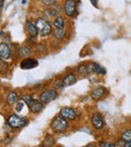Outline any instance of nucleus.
Masks as SVG:
<instances>
[{
  "instance_id": "15",
  "label": "nucleus",
  "mask_w": 131,
  "mask_h": 147,
  "mask_svg": "<svg viewBox=\"0 0 131 147\" xmlns=\"http://www.w3.org/2000/svg\"><path fill=\"white\" fill-rule=\"evenodd\" d=\"M53 25L55 27V29H65V25H66V21L65 18L61 15L57 16L53 21Z\"/></svg>"
},
{
  "instance_id": "19",
  "label": "nucleus",
  "mask_w": 131,
  "mask_h": 147,
  "mask_svg": "<svg viewBox=\"0 0 131 147\" xmlns=\"http://www.w3.org/2000/svg\"><path fill=\"white\" fill-rule=\"evenodd\" d=\"M30 53H31V51H30V49H29V47H22L18 49L19 55H20L21 57H24V59H26V57L30 55Z\"/></svg>"
},
{
  "instance_id": "26",
  "label": "nucleus",
  "mask_w": 131,
  "mask_h": 147,
  "mask_svg": "<svg viewBox=\"0 0 131 147\" xmlns=\"http://www.w3.org/2000/svg\"><path fill=\"white\" fill-rule=\"evenodd\" d=\"M55 89H59V88H63V84H61V81H57L55 83V86H53Z\"/></svg>"
},
{
  "instance_id": "28",
  "label": "nucleus",
  "mask_w": 131,
  "mask_h": 147,
  "mask_svg": "<svg viewBox=\"0 0 131 147\" xmlns=\"http://www.w3.org/2000/svg\"><path fill=\"white\" fill-rule=\"evenodd\" d=\"M123 147H131V140L128 141V142H124V145Z\"/></svg>"
},
{
  "instance_id": "4",
  "label": "nucleus",
  "mask_w": 131,
  "mask_h": 147,
  "mask_svg": "<svg viewBox=\"0 0 131 147\" xmlns=\"http://www.w3.org/2000/svg\"><path fill=\"white\" fill-rule=\"evenodd\" d=\"M61 6L59 4H53V6L49 7L47 9H45V11L43 12V18L45 19H49V18H53V17H57L59 16V14L61 13Z\"/></svg>"
},
{
  "instance_id": "29",
  "label": "nucleus",
  "mask_w": 131,
  "mask_h": 147,
  "mask_svg": "<svg viewBox=\"0 0 131 147\" xmlns=\"http://www.w3.org/2000/svg\"><path fill=\"white\" fill-rule=\"evenodd\" d=\"M86 147H95L94 145H92V144H90V145H88V146H86Z\"/></svg>"
},
{
  "instance_id": "9",
  "label": "nucleus",
  "mask_w": 131,
  "mask_h": 147,
  "mask_svg": "<svg viewBox=\"0 0 131 147\" xmlns=\"http://www.w3.org/2000/svg\"><path fill=\"white\" fill-rule=\"evenodd\" d=\"M37 65H38V61L35 59H32V57H26V59H23L20 61V67L22 69H33V67H37Z\"/></svg>"
},
{
  "instance_id": "1",
  "label": "nucleus",
  "mask_w": 131,
  "mask_h": 147,
  "mask_svg": "<svg viewBox=\"0 0 131 147\" xmlns=\"http://www.w3.org/2000/svg\"><path fill=\"white\" fill-rule=\"evenodd\" d=\"M35 26L38 31V34H41V36H47L49 33H51V24L45 18H37L35 20Z\"/></svg>"
},
{
  "instance_id": "8",
  "label": "nucleus",
  "mask_w": 131,
  "mask_h": 147,
  "mask_svg": "<svg viewBox=\"0 0 131 147\" xmlns=\"http://www.w3.org/2000/svg\"><path fill=\"white\" fill-rule=\"evenodd\" d=\"M59 115H61L63 118L67 119V120H74L76 119V111L72 108H69V107H63L59 111Z\"/></svg>"
},
{
  "instance_id": "2",
  "label": "nucleus",
  "mask_w": 131,
  "mask_h": 147,
  "mask_svg": "<svg viewBox=\"0 0 131 147\" xmlns=\"http://www.w3.org/2000/svg\"><path fill=\"white\" fill-rule=\"evenodd\" d=\"M51 126V129H53L55 132H57V133L63 132V131L67 129V127H68V122H67V119L63 118L61 115H59V116L53 118Z\"/></svg>"
},
{
  "instance_id": "21",
  "label": "nucleus",
  "mask_w": 131,
  "mask_h": 147,
  "mask_svg": "<svg viewBox=\"0 0 131 147\" xmlns=\"http://www.w3.org/2000/svg\"><path fill=\"white\" fill-rule=\"evenodd\" d=\"M121 140L123 141V142H128V141L131 140V130L130 129H127V130H125L124 132L121 134Z\"/></svg>"
},
{
  "instance_id": "16",
  "label": "nucleus",
  "mask_w": 131,
  "mask_h": 147,
  "mask_svg": "<svg viewBox=\"0 0 131 147\" xmlns=\"http://www.w3.org/2000/svg\"><path fill=\"white\" fill-rule=\"evenodd\" d=\"M105 95V89L104 88H97L91 93V97L93 100H100L101 98H103V96Z\"/></svg>"
},
{
  "instance_id": "18",
  "label": "nucleus",
  "mask_w": 131,
  "mask_h": 147,
  "mask_svg": "<svg viewBox=\"0 0 131 147\" xmlns=\"http://www.w3.org/2000/svg\"><path fill=\"white\" fill-rule=\"evenodd\" d=\"M78 74L80 75V76H87V75H90V69H89V65H85V63H83V65H79L78 67Z\"/></svg>"
},
{
  "instance_id": "24",
  "label": "nucleus",
  "mask_w": 131,
  "mask_h": 147,
  "mask_svg": "<svg viewBox=\"0 0 131 147\" xmlns=\"http://www.w3.org/2000/svg\"><path fill=\"white\" fill-rule=\"evenodd\" d=\"M23 106H24V102H23V101H17L16 105H15V110H16V112H21L23 109Z\"/></svg>"
},
{
  "instance_id": "30",
  "label": "nucleus",
  "mask_w": 131,
  "mask_h": 147,
  "mask_svg": "<svg viewBox=\"0 0 131 147\" xmlns=\"http://www.w3.org/2000/svg\"><path fill=\"white\" fill-rule=\"evenodd\" d=\"M49 147H51V146H49Z\"/></svg>"
},
{
  "instance_id": "7",
  "label": "nucleus",
  "mask_w": 131,
  "mask_h": 147,
  "mask_svg": "<svg viewBox=\"0 0 131 147\" xmlns=\"http://www.w3.org/2000/svg\"><path fill=\"white\" fill-rule=\"evenodd\" d=\"M24 30L26 32V34L28 35V37L30 38H34V37L37 36L38 34V31H37V28L35 26V23H33L32 21L27 20L24 24Z\"/></svg>"
},
{
  "instance_id": "13",
  "label": "nucleus",
  "mask_w": 131,
  "mask_h": 147,
  "mask_svg": "<svg viewBox=\"0 0 131 147\" xmlns=\"http://www.w3.org/2000/svg\"><path fill=\"white\" fill-rule=\"evenodd\" d=\"M77 82V77L75 76L74 74H68L67 76H65V78L61 80V84L63 87H69L74 85Z\"/></svg>"
},
{
  "instance_id": "11",
  "label": "nucleus",
  "mask_w": 131,
  "mask_h": 147,
  "mask_svg": "<svg viewBox=\"0 0 131 147\" xmlns=\"http://www.w3.org/2000/svg\"><path fill=\"white\" fill-rule=\"evenodd\" d=\"M91 122H92L93 126L96 129H101L104 126V119H103L102 115L99 114V113H96L92 116V119H91Z\"/></svg>"
},
{
  "instance_id": "10",
  "label": "nucleus",
  "mask_w": 131,
  "mask_h": 147,
  "mask_svg": "<svg viewBox=\"0 0 131 147\" xmlns=\"http://www.w3.org/2000/svg\"><path fill=\"white\" fill-rule=\"evenodd\" d=\"M11 57V49L7 43H0V57L1 59H8Z\"/></svg>"
},
{
  "instance_id": "5",
  "label": "nucleus",
  "mask_w": 131,
  "mask_h": 147,
  "mask_svg": "<svg viewBox=\"0 0 131 147\" xmlns=\"http://www.w3.org/2000/svg\"><path fill=\"white\" fill-rule=\"evenodd\" d=\"M63 11L66 15L69 17H73L77 12L76 1L75 0H66L63 3Z\"/></svg>"
},
{
  "instance_id": "22",
  "label": "nucleus",
  "mask_w": 131,
  "mask_h": 147,
  "mask_svg": "<svg viewBox=\"0 0 131 147\" xmlns=\"http://www.w3.org/2000/svg\"><path fill=\"white\" fill-rule=\"evenodd\" d=\"M21 100H22L23 102L28 106V105H30L31 102L33 101V98L31 96H29V95H23V96L21 97Z\"/></svg>"
},
{
  "instance_id": "3",
  "label": "nucleus",
  "mask_w": 131,
  "mask_h": 147,
  "mask_svg": "<svg viewBox=\"0 0 131 147\" xmlns=\"http://www.w3.org/2000/svg\"><path fill=\"white\" fill-rule=\"evenodd\" d=\"M27 123L26 119L21 118L15 114H11L7 118V125L10 126L11 128H22Z\"/></svg>"
},
{
  "instance_id": "14",
  "label": "nucleus",
  "mask_w": 131,
  "mask_h": 147,
  "mask_svg": "<svg viewBox=\"0 0 131 147\" xmlns=\"http://www.w3.org/2000/svg\"><path fill=\"white\" fill-rule=\"evenodd\" d=\"M28 108H29V111L31 113H34V114H37L39 113L43 108V104L41 102V101H36V100H33L31 102L30 105H28Z\"/></svg>"
},
{
  "instance_id": "25",
  "label": "nucleus",
  "mask_w": 131,
  "mask_h": 147,
  "mask_svg": "<svg viewBox=\"0 0 131 147\" xmlns=\"http://www.w3.org/2000/svg\"><path fill=\"white\" fill-rule=\"evenodd\" d=\"M100 147H116L113 143H108V142H100L99 143Z\"/></svg>"
},
{
  "instance_id": "6",
  "label": "nucleus",
  "mask_w": 131,
  "mask_h": 147,
  "mask_svg": "<svg viewBox=\"0 0 131 147\" xmlns=\"http://www.w3.org/2000/svg\"><path fill=\"white\" fill-rule=\"evenodd\" d=\"M55 97H57V92L55 90H45L39 95V101L43 104H47V103L55 100Z\"/></svg>"
},
{
  "instance_id": "23",
  "label": "nucleus",
  "mask_w": 131,
  "mask_h": 147,
  "mask_svg": "<svg viewBox=\"0 0 131 147\" xmlns=\"http://www.w3.org/2000/svg\"><path fill=\"white\" fill-rule=\"evenodd\" d=\"M41 4L45 5V6H47V7H51L53 6V4H55V1L57 0H41Z\"/></svg>"
},
{
  "instance_id": "12",
  "label": "nucleus",
  "mask_w": 131,
  "mask_h": 147,
  "mask_svg": "<svg viewBox=\"0 0 131 147\" xmlns=\"http://www.w3.org/2000/svg\"><path fill=\"white\" fill-rule=\"evenodd\" d=\"M89 69H90V73L91 74H98V75H105L106 74V69L100 65L99 63H91L89 65Z\"/></svg>"
},
{
  "instance_id": "27",
  "label": "nucleus",
  "mask_w": 131,
  "mask_h": 147,
  "mask_svg": "<svg viewBox=\"0 0 131 147\" xmlns=\"http://www.w3.org/2000/svg\"><path fill=\"white\" fill-rule=\"evenodd\" d=\"M90 1H91V3H92L93 6L98 8V0H90Z\"/></svg>"
},
{
  "instance_id": "17",
  "label": "nucleus",
  "mask_w": 131,
  "mask_h": 147,
  "mask_svg": "<svg viewBox=\"0 0 131 147\" xmlns=\"http://www.w3.org/2000/svg\"><path fill=\"white\" fill-rule=\"evenodd\" d=\"M6 102L8 105H13L17 102V95L14 91L8 92V94H7V96H6Z\"/></svg>"
},
{
  "instance_id": "20",
  "label": "nucleus",
  "mask_w": 131,
  "mask_h": 147,
  "mask_svg": "<svg viewBox=\"0 0 131 147\" xmlns=\"http://www.w3.org/2000/svg\"><path fill=\"white\" fill-rule=\"evenodd\" d=\"M53 36L57 39H59V40L63 39L66 36V30L65 29H55L53 30Z\"/></svg>"
}]
</instances>
